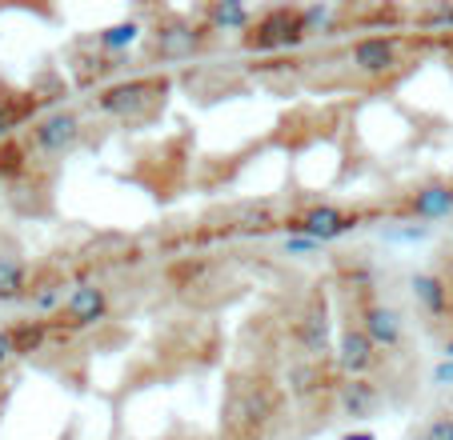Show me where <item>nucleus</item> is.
<instances>
[{"instance_id": "1", "label": "nucleus", "mask_w": 453, "mask_h": 440, "mask_svg": "<svg viewBox=\"0 0 453 440\" xmlns=\"http://www.w3.org/2000/svg\"><path fill=\"white\" fill-rule=\"evenodd\" d=\"M281 397L269 384H233L221 408V432L225 440H253L265 432V424L277 416Z\"/></svg>"}, {"instance_id": "2", "label": "nucleus", "mask_w": 453, "mask_h": 440, "mask_svg": "<svg viewBox=\"0 0 453 440\" xmlns=\"http://www.w3.org/2000/svg\"><path fill=\"white\" fill-rule=\"evenodd\" d=\"M305 41L301 33V9H273L257 20V28L245 36V44L253 52H273V49H293Z\"/></svg>"}, {"instance_id": "3", "label": "nucleus", "mask_w": 453, "mask_h": 440, "mask_svg": "<svg viewBox=\"0 0 453 440\" xmlns=\"http://www.w3.org/2000/svg\"><path fill=\"white\" fill-rule=\"evenodd\" d=\"M357 321H361L357 329L373 340L377 353H381V348L385 353H394V348L405 345V324H402V316H397V308L381 305V300H369V305H361Z\"/></svg>"}, {"instance_id": "4", "label": "nucleus", "mask_w": 453, "mask_h": 440, "mask_svg": "<svg viewBox=\"0 0 453 440\" xmlns=\"http://www.w3.org/2000/svg\"><path fill=\"white\" fill-rule=\"evenodd\" d=\"M81 140V117L77 112H52V117L33 125V144L44 156H65L69 148H77Z\"/></svg>"}, {"instance_id": "5", "label": "nucleus", "mask_w": 453, "mask_h": 440, "mask_svg": "<svg viewBox=\"0 0 453 440\" xmlns=\"http://www.w3.org/2000/svg\"><path fill=\"white\" fill-rule=\"evenodd\" d=\"M109 316V292L101 284H81L69 292V300L60 305V324L69 329H88V324H101Z\"/></svg>"}, {"instance_id": "6", "label": "nucleus", "mask_w": 453, "mask_h": 440, "mask_svg": "<svg viewBox=\"0 0 453 440\" xmlns=\"http://www.w3.org/2000/svg\"><path fill=\"white\" fill-rule=\"evenodd\" d=\"M293 229H297L301 237L317 240V245H326V240H337V237H345L349 229H357V216L334 209V204H313L309 212H301V216L293 220Z\"/></svg>"}, {"instance_id": "7", "label": "nucleus", "mask_w": 453, "mask_h": 440, "mask_svg": "<svg viewBox=\"0 0 453 440\" xmlns=\"http://www.w3.org/2000/svg\"><path fill=\"white\" fill-rule=\"evenodd\" d=\"M377 360H381V353H377L373 340H369L361 329H345L342 337H337V364H342V373L349 376V381L373 373Z\"/></svg>"}, {"instance_id": "8", "label": "nucleus", "mask_w": 453, "mask_h": 440, "mask_svg": "<svg viewBox=\"0 0 453 440\" xmlns=\"http://www.w3.org/2000/svg\"><path fill=\"white\" fill-rule=\"evenodd\" d=\"M149 101H153V85H145V80H120V85L104 88L96 96V109L109 112V117H137Z\"/></svg>"}, {"instance_id": "9", "label": "nucleus", "mask_w": 453, "mask_h": 440, "mask_svg": "<svg viewBox=\"0 0 453 440\" xmlns=\"http://www.w3.org/2000/svg\"><path fill=\"white\" fill-rule=\"evenodd\" d=\"M349 60L365 77H381V72H389L397 64V41L394 36H365V41L353 44Z\"/></svg>"}, {"instance_id": "10", "label": "nucleus", "mask_w": 453, "mask_h": 440, "mask_svg": "<svg viewBox=\"0 0 453 440\" xmlns=\"http://www.w3.org/2000/svg\"><path fill=\"white\" fill-rule=\"evenodd\" d=\"M293 340L301 345V353L309 360H321L329 353V321H326V308H309L297 324H293Z\"/></svg>"}, {"instance_id": "11", "label": "nucleus", "mask_w": 453, "mask_h": 440, "mask_svg": "<svg viewBox=\"0 0 453 440\" xmlns=\"http://www.w3.org/2000/svg\"><path fill=\"white\" fill-rule=\"evenodd\" d=\"M377 400H381V392H377V384L369 381V376H357V381L337 384V408H342L345 416H353V421H361V416L373 413Z\"/></svg>"}, {"instance_id": "12", "label": "nucleus", "mask_w": 453, "mask_h": 440, "mask_svg": "<svg viewBox=\"0 0 453 440\" xmlns=\"http://www.w3.org/2000/svg\"><path fill=\"white\" fill-rule=\"evenodd\" d=\"M285 389H289V397L297 400H309L317 397V392L326 389V364L321 360H293L289 368H285Z\"/></svg>"}, {"instance_id": "13", "label": "nucleus", "mask_w": 453, "mask_h": 440, "mask_svg": "<svg viewBox=\"0 0 453 440\" xmlns=\"http://www.w3.org/2000/svg\"><path fill=\"white\" fill-rule=\"evenodd\" d=\"M410 288H413V300H418L429 316H445V313H449L453 292H449V284H445L441 277H434V272H418Z\"/></svg>"}, {"instance_id": "14", "label": "nucleus", "mask_w": 453, "mask_h": 440, "mask_svg": "<svg viewBox=\"0 0 453 440\" xmlns=\"http://www.w3.org/2000/svg\"><path fill=\"white\" fill-rule=\"evenodd\" d=\"M153 44L161 57L177 60V57H193V52L201 49V33L197 28H188V25H165L153 33Z\"/></svg>"}, {"instance_id": "15", "label": "nucleus", "mask_w": 453, "mask_h": 440, "mask_svg": "<svg viewBox=\"0 0 453 440\" xmlns=\"http://www.w3.org/2000/svg\"><path fill=\"white\" fill-rule=\"evenodd\" d=\"M413 212H418L421 220H441L453 212V185H421L418 193H413Z\"/></svg>"}, {"instance_id": "16", "label": "nucleus", "mask_w": 453, "mask_h": 440, "mask_svg": "<svg viewBox=\"0 0 453 440\" xmlns=\"http://www.w3.org/2000/svg\"><path fill=\"white\" fill-rule=\"evenodd\" d=\"M28 297V264L20 256H0V300Z\"/></svg>"}, {"instance_id": "17", "label": "nucleus", "mask_w": 453, "mask_h": 440, "mask_svg": "<svg viewBox=\"0 0 453 440\" xmlns=\"http://www.w3.org/2000/svg\"><path fill=\"white\" fill-rule=\"evenodd\" d=\"M205 17L217 33H237V28H249L253 12H249L245 4H237V0H225V4H209Z\"/></svg>"}, {"instance_id": "18", "label": "nucleus", "mask_w": 453, "mask_h": 440, "mask_svg": "<svg viewBox=\"0 0 453 440\" xmlns=\"http://www.w3.org/2000/svg\"><path fill=\"white\" fill-rule=\"evenodd\" d=\"M44 340H49V321L12 324V345H17V356H33V353H41Z\"/></svg>"}, {"instance_id": "19", "label": "nucleus", "mask_w": 453, "mask_h": 440, "mask_svg": "<svg viewBox=\"0 0 453 440\" xmlns=\"http://www.w3.org/2000/svg\"><path fill=\"white\" fill-rule=\"evenodd\" d=\"M137 36H141V25H137V20H120V25H109L101 36H96V49L120 52V49H128V44H137Z\"/></svg>"}, {"instance_id": "20", "label": "nucleus", "mask_w": 453, "mask_h": 440, "mask_svg": "<svg viewBox=\"0 0 453 440\" xmlns=\"http://www.w3.org/2000/svg\"><path fill=\"white\" fill-rule=\"evenodd\" d=\"M25 172V148L17 140L0 144V177H20Z\"/></svg>"}, {"instance_id": "21", "label": "nucleus", "mask_w": 453, "mask_h": 440, "mask_svg": "<svg viewBox=\"0 0 453 440\" xmlns=\"http://www.w3.org/2000/svg\"><path fill=\"white\" fill-rule=\"evenodd\" d=\"M334 20V9L329 4H313V9H301V33H317V28H326Z\"/></svg>"}, {"instance_id": "22", "label": "nucleus", "mask_w": 453, "mask_h": 440, "mask_svg": "<svg viewBox=\"0 0 453 440\" xmlns=\"http://www.w3.org/2000/svg\"><path fill=\"white\" fill-rule=\"evenodd\" d=\"M57 305H60V284L57 280H49V284H41L33 292V308H41V313H52Z\"/></svg>"}, {"instance_id": "23", "label": "nucleus", "mask_w": 453, "mask_h": 440, "mask_svg": "<svg viewBox=\"0 0 453 440\" xmlns=\"http://www.w3.org/2000/svg\"><path fill=\"white\" fill-rule=\"evenodd\" d=\"M426 440H453V416H434V421L426 424V432H421Z\"/></svg>"}, {"instance_id": "24", "label": "nucleus", "mask_w": 453, "mask_h": 440, "mask_svg": "<svg viewBox=\"0 0 453 440\" xmlns=\"http://www.w3.org/2000/svg\"><path fill=\"white\" fill-rule=\"evenodd\" d=\"M317 248V240H309V237H289L285 240V253L289 256H305V253H313Z\"/></svg>"}, {"instance_id": "25", "label": "nucleus", "mask_w": 453, "mask_h": 440, "mask_svg": "<svg viewBox=\"0 0 453 440\" xmlns=\"http://www.w3.org/2000/svg\"><path fill=\"white\" fill-rule=\"evenodd\" d=\"M17 356V345H12V329H0V368Z\"/></svg>"}, {"instance_id": "26", "label": "nucleus", "mask_w": 453, "mask_h": 440, "mask_svg": "<svg viewBox=\"0 0 453 440\" xmlns=\"http://www.w3.org/2000/svg\"><path fill=\"white\" fill-rule=\"evenodd\" d=\"M434 384H453V360H441L434 368Z\"/></svg>"}, {"instance_id": "27", "label": "nucleus", "mask_w": 453, "mask_h": 440, "mask_svg": "<svg viewBox=\"0 0 453 440\" xmlns=\"http://www.w3.org/2000/svg\"><path fill=\"white\" fill-rule=\"evenodd\" d=\"M426 25H453V9H437V12H429Z\"/></svg>"}, {"instance_id": "28", "label": "nucleus", "mask_w": 453, "mask_h": 440, "mask_svg": "<svg viewBox=\"0 0 453 440\" xmlns=\"http://www.w3.org/2000/svg\"><path fill=\"white\" fill-rule=\"evenodd\" d=\"M12 120H17V117H12L9 109H0V144L9 140V128H12Z\"/></svg>"}, {"instance_id": "29", "label": "nucleus", "mask_w": 453, "mask_h": 440, "mask_svg": "<svg viewBox=\"0 0 453 440\" xmlns=\"http://www.w3.org/2000/svg\"><path fill=\"white\" fill-rule=\"evenodd\" d=\"M342 440H373L369 432H349V436H342Z\"/></svg>"}, {"instance_id": "30", "label": "nucleus", "mask_w": 453, "mask_h": 440, "mask_svg": "<svg viewBox=\"0 0 453 440\" xmlns=\"http://www.w3.org/2000/svg\"><path fill=\"white\" fill-rule=\"evenodd\" d=\"M445 360H453V337L445 340Z\"/></svg>"}, {"instance_id": "31", "label": "nucleus", "mask_w": 453, "mask_h": 440, "mask_svg": "<svg viewBox=\"0 0 453 440\" xmlns=\"http://www.w3.org/2000/svg\"><path fill=\"white\" fill-rule=\"evenodd\" d=\"M449 316H453V300H449Z\"/></svg>"}, {"instance_id": "32", "label": "nucleus", "mask_w": 453, "mask_h": 440, "mask_svg": "<svg viewBox=\"0 0 453 440\" xmlns=\"http://www.w3.org/2000/svg\"><path fill=\"white\" fill-rule=\"evenodd\" d=\"M418 440H426V436H418Z\"/></svg>"}]
</instances>
